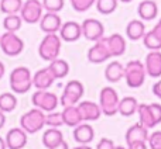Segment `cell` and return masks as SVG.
<instances>
[{"label":"cell","mask_w":161,"mask_h":149,"mask_svg":"<svg viewBox=\"0 0 161 149\" xmlns=\"http://www.w3.org/2000/svg\"><path fill=\"white\" fill-rule=\"evenodd\" d=\"M10 87L13 93L24 94L33 87V73L25 66H17L10 73Z\"/></svg>","instance_id":"obj_1"},{"label":"cell","mask_w":161,"mask_h":149,"mask_svg":"<svg viewBox=\"0 0 161 149\" xmlns=\"http://www.w3.org/2000/svg\"><path fill=\"white\" fill-rule=\"evenodd\" d=\"M61 47L62 39L58 34H45V37L38 45V55L41 56L42 61L51 62L59 56Z\"/></svg>","instance_id":"obj_2"},{"label":"cell","mask_w":161,"mask_h":149,"mask_svg":"<svg viewBox=\"0 0 161 149\" xmlns=\"http://www.w3.org/2000/svg\"><path fill=\"white\" fill-rule=\"evenodd\" d=\"M146 68L142 61H130L125 66V76L126 85L130 89H139L144 85L146 82Z\"/></svg>","instance_id":"obj_3"},{"label":"cell","mask_w":161,"mask_h":149,"mask_svg":"<svg viewBox=\"0 0 161 149\" xmlns=\"http://www.w3.org/2000/svg\"><path fill=\"white\" fill-rule=\"evenodd\" d=\"M20 127L27 134H36L45 127V113L34 107L20 117Z\"/></svg>","instance_id":"obj_4"},{"label":"cell","mask_w":161,"mask_h":149,"mask_svg":"<svg viewBox=\"0 0 161 149\" xmlns=\"http://www.w3.org/2000/svg\"><path fill=\"white\" fill-rule=\"evenodd\" d=\"M119 94L110 86H106L100 90L99 93V105L102 110L103 116L112 117L114 114H117V107H119Z\"/></svg>","instance_id":"obj_5"},{"label":"cell","mask_w":161,"mask_h":149,"mask_svg":"<svg viewBox=\"0 0 161 149\" xmlns=\"http://www.w3.org/2000/svg\"><path fill=\"white\" fill-rule=\"evenodd\" d=\"M31 103L34 107L42 110L44 113L55 111L59 104V99L55 93L48 90H36L31 96Z\"/></svg>","instance_id":"obj_6"},{"label":"cell","mask_w":161,"mask_h":149,"mask_svg":"<svg viewBox=\"0 0 161 149\" xmlns=\"http://www.w3.org/2000/svg\"><path fill=\"white\" fill-rule=\"evenodd\" d=\"M83 93H85V87L79 80H69L62 90V94L59 97V104L64 107L76 105L83 97Z\"/></svg>","instance_id":"obj_7"},{"label":"cell","mask_w":161,"mask_h":149,"mask_svg":"<svg viewBox=\"0 0 161 149\" xmlns=\"http://www.w3.org/2000/svg\"><path fill=\"white\" fill-rule=\"evenodd\" d=\"M0 48L4 55L19 56L24 51V41L16 33L6 31V33L0 34Z\"/></svg>","instance_id":"obj_8"},{"label":"cell","mask_w":161,"mask_h":149,"mask_svg":"<svg viewBox=\"0 0 161 149\" xmlns=\"http://www.w3.org/2000/svg\"><path fill=\"white\" fill-rule=\"evenodd\" d=\"M19 14L23 18V23H25V24L40 23L42 14H44L42 3L40 0H24Z\"/></svg>","instance_id":"obj_9"},{"label":"cell","mask_w":161,"mask_h":149,"mask_svg":"<svg viewBox=\"0 0 161 149\" xmlns=\"http://www.w3.org/2000/svg\"><path fill=\"white\" fill-rule=\"evenodd\" d=\"M82 27V37L88 41H99L105 37V25L97 18H86L80 23Z\"/></svg>","instance_id":"obj_10"},{"label":"cell","mask_w":161,"mask_h":149,"mask_svg":"<svg viewBox=\"0 0 161 149\" xmlns=\"http://www.w3.org/2000/svg\"><path fill=\"white\" fill-rule=\"evenodd\" d=\"M88 61L91 64H103L105 61H108L110 56V52L108 49V45L105 42V37L102 39L95 42V45H92L88 49Z\"/></svg>","instance_id":"obj_11"},{"label":"cell","mask_w":161,"mask_h":149,"mask_svg":"<svg viewBox=\"0 0 161 149\" xmlns=\"http://www.w3.org/2000/svg\"><path fill=\"white\" fill-rule=\"evenodd\" d=\"M40 28L45 34H58L59 28L62 25V20L59 17V13H50L45 11L40 20Z\"/></svg>","instance_id":"obj_12"},{"label":"cell","mask_w":161,"mask_h":149,"mask_svg":"<svg viewBox=\"0 0 161 149\" xmlns=\"http://www.w3.org/2000/svg\"><path fill=\"white\" fill-rule=\"evenodd\" d=\"M6 145L8 149H24L28 141V134L23 130L21 127L11 128L6 134Z\"/></svg>","instance_id":"obj_13"},{"label":"cell","mask_w":161,"mask_h":149,"mask_svg":"<svg viewBox=\"0 0 161 149\" xmlns=\"http://www.w3.org/2000/svg\"><path fill=\"white\" fill-rule=\"evenodd\" d=\"M80 117H82L83 122H91V121H96L100 118L102 116V110H100L99 103H93V101H79L78 104Z\"/></svg>","instance_id":"obj_14"},{"label":"cell","mask_w":161,"mask_h":149,"mask_svg":"<svg viewBox=\"0 0 161 149\" xmlns=\"http://www.w3.org/2000/svg\"><path fill=\"white\" fill-rule=\"evenodd\" d=\"M58 35L61 37L62 41L67 42H75L82 37V27L76 21H67L62 23L61 28L58 31Z\"/></svg>","instance_id":"obj_15"},{"label":"cell","mask_w":161,"mask_h":149,"mask_svg":"<svg viewBox=\"0 0 161 149\" xmlns=\"http://www.w3.org/2000/svg\"><path fill=\"white\" fill-rule=\"evenodd\" d=\"M144 68L147 76L153 79L161 77V51H150L146 56Z\"/></svg>","instance_id":"obj_16"},{"label":"cell","mask_w":161,"mask_h":149,"mask_svg":"<svg viewBox=\"0 0 161 149\" xmlns=\"http://www.w3.org/2000/svg\"><path fill=\"white\" fill-rule=\"evenodd\" d=\"M55 80L57 79L51 73V70L48 69V66L42 68L33 74V87H36L37 90H48Z\"/></svg>","instance_id":"obj_17"},{"label":"cell","mask_w":161,"mask_h":149,"mask_svg":"<svg viewBox=\"0 0 161 149\" xmlns=\"http://www.w3.org/2000/svg\"><path fill=\"white\" fill-rule=\"evenodd\" d=\"M105 42L108 45V49L110 52V56H122L126 52V39L122 34H112L109 37H105Z\"/></svg>","instance_id":"obj_18"},{"label":"cell","mask_w":161,"mask_h":149,"mask_svg":"<svg viewBox=\"0 0 161 149\" xmlns=\"http://www.w3.org/2000/svg\"><path fill=\"white\" fill-rule=\"evenodd\" d=\"M95 138V130L88 122H80L74 128V139L79 145H89Z\"/></svg>","instance_id":"obj_19"},{"label":"cell","mask_w":161,"mask_h":149,"mask_svg":"<svg viewBox=\"0 0 161 149\" xmlns=\"http://www.w3.org/2000/svg\"><path fill=\"white\" fill-rule=\"evenodd\" d=\"M137 13L143 21H153L158 16V6L154 0H142L137 7Z\"/></svg>","instance_id":"obj_20"},{"label":"cell","mask_w":161,"mask_h":149,"mask_svg":"<svg viewBox=\"0 0 161 149\" xmlns=\"http://www.w3.org/2000/svg\"><path fill=\"white\" fill-rule=\"evenodd\" d=\"M146 34V24L143 20H130L126 25V37L131 41H139V39H143Z\"/></svg>","instance_id":"obj_21"},{"label":"cell","mask_w":161,"mask_h":149,"mask_svg":"<svg viewBox=\"0 0 161 149\" xmlns=\"http://www.w3.org/2000/svg\"><path fill=\"white\" fill-rule=\"evenodd\" d=\"M148 130L144 127V125H142L139 122V124H134L131 125L130 128H129L127 131H126V144H133V142H137V141H146L147 142L148 139Z\"/></svg>","instance_id":"obj_22"},{"label":"cell","mask_w":161,"mask_h":149,"mask_svg":"<svg viewBox=\"0 0 161 149\" xmlns=\"http://www.w3.org/2000/svg\"><path fill=\"white\" fill-rule=\"evenodd\" d=\"M61 114H62V120H64V125H67V127L75 128L76 125L83 122L78 105H67L61 111Z\"/></svg>","instance_id":"obj_23"},{"label":"cell","mask_w":161,"mask_h":149,"mask_svg":"<svg viewBox=\"0 0 161 149\" xmlns=\"http://www.w3.org/2000/svg\"><path fill=\"white\" fill-rule=\"evenodd\" d=\"M125 76V65L119 61H112L105 69V77L108 82L117 83Z\"/></svg>","instance_id":"obj_24"},{"label":"cell","mask_w":161,"mask_h":149,"mask_svg":"<svg viewBox=\"0 0 161 149\" xmlns=\"http://www.w3.org/2000/svg\"><path fill=\"white\" fill-rule=\"evenodd\" d=\"M137 107H139V103H137L136 97L126 96L123 99H120L119 107H117V114H120L123 117H130L137 111Z\"/></svg>","instance_id":"obj_25"},{"label":"cell","mask_w":161,"mask_h":149,"mask_svg":"<svg viewBox=\"0 0 161 149\" xmlns=\"http://www.w3.org/2000/svg\"><path fill=\"white\" fill-rule=\"evenodd\" d=\"M61 141H64V135H62L59 128H48V130L44 131V134H42V145L47 149L54 148Z\"/></svg>","instance_id":"obj_26"},{"label":"cell","mask_w":161,"mask_h":149,"mask_svg":"<svg viewBox=\"0 0 161 149\" xmlns=\"http://www.w3.org/2000/svg\"><path fill=\"white\" fill-rule=\"evenodd\" d=\"M137 114H139V122L142 125H144L147 130L156 127V121L153 118V114L150 110V104H146V103H140L139 107H137Z\"/></svg>","instance_id":"obj_27"},{"label":"cell","mask_w":161,"mask_h":149,"mask_svg":"<svg viewBox=\"0 0 161 149\" xmlns=\"http://www.w3.org/2000/svg\"><path fill=\"white\" fill-rule=\"evenodd\" d=\"M48 69L51 70V73L54 74L55 79H64V77H67L68 73H69V64H68L65 59L57 58L50 62Z\"/></svg>","instance_id":"obj_28"},{"label":"cell","mask_w":161,"mask_h":149,"mask_svg":"<svg viewBox=\"0 0 161 149\" xmlns=\"http://www.w3.org/2000/svg\"><path fill=\"white\" fill-rule=\"evenodd\" d=\"M23 25V18L20 14H6L4 20H3V27L6 31L10 33H17Z\"/></svg>","instance_id":"obj_29"},{"label":"cell","mask_w":161,"mask_h":149,"mask_svg":"<svg viewBox=\"0 0 161 149\" xmlns=\"http://www.w3.org/2000/svg\"><path fill=\"white\" fill-rule=\"evenodd\" d=\"M17 107V99L13 93H2L0 94V110L3 113H11L13 110H16Z\"/></svg>","instance_id":"obj_30"},{"label":"cell","mask_w":161,"mask_h":149,"mask_svg":"<svg viewBox=\"0 0 161 149\" xmlns=\"http://www.w3.org/2000/svg\"><path fill=\"white\" fill-rule=\"evenodd\" d=\"M143 44L148 51H161V38L153 30L146 31L143 37Z\"/></svg>","instance_id":"obj_31"},{"label":"cell","mask_w":161,"mask_h":149,"mask_svg":"<svg viewBox=\"0 0 161 149\" xmlns=\"http://www.w3.org/2000/svg\"><path fill=\"white\" fill-rule=\"evenodd\" d=\"M23 0H0V11L4 14H19Z\"/></svg>","instance_id":"obj_32"},{"label":"cell","mask_w":161,"mask_h":149,"mask_svg":"<svg viewBox=\"0 0 161 149\" xmlns=\"http://www.w3.org/2000/svg\"><path fill=\"white\" fill-rule=\"evenodd\" d=\"M117 3L119 0H96V8L100 14L103 16H109L117 8Z\"/></svg>","instance_id":"obj_33"},{"label":"cell","mask_w":161,"mask_h":149,"mask_svg":"<svg viewBox=\"0 0 161 149\" xmlns=\"http://www.w3.org/2000/svg\"><path fill=\"white\" fill-rule=\"evenodd\" d=\"M45 125L50 128H59L64 125V120H62V114L59 111H51V113H45Z\"/></svg>","instance_id":"obj_34"},{"label":"cell","mask_w":161,"mask_h":149,"mask_svg":"<svg viewBox=\"0 0 161 149\" xmlns=\"http://www.w3.org/2000/svg\"><path fill=\"white\" fill-rule=\"evenodd\" d=\"M44 11L50 13H59L65 6V0H41Z\"/></svg>","instance_id":"obj_35"},{"label":"cell","mask_w":161,"mask_h":149,"mask_svg":"<svg viewBox=\"0 0 161 149\" xmlns=\"http://www.w3.org/2000/svg\"><path fill=\"white\" fill-rule=\"evenodd\" d=\"M69 2L76 13H85L96 3V0H69Z\"/></svg>","instance_id":"obj_36"},{"label":"cell","mask_w":161,"mask_h":149,"mask_svg":"<svg viewBox=\"0 0 161 149\" xmlns=\"http://www.w3.org/2000/svg\"><path fill=\"white\" fill-rule=\"evenodd\" d=\"M147 144L150 149H161V131H154L148 135Z\"/></svg>","instance_id":"obj_37"},{"label":"cell","mask_w":161,"mask_h":149,"mask_svg":"<svg viewBox=\"0 0 161 149\" xmlns=\"http://www.w3.org/2000/svg\"><path fill=\"white\" fill-rule=\"evenodd\" d=\"M150 110H151V114H153L154 121H156V125L161 124V104H158V103H151Z\"/></svg>","instance_id":"obj_38"},{"label":"cell","mask_w":161,"mask_h":149,"mask_svg":"<svg viewBox=\"0 0 161 149\" xmlns=\"http://www.w3.org/2000/svg\"><path fill=\"white\" fill-rule=\"evenodd\" d=\"M114 142L109 138H102L96 145V149H114Z\"/></svg>","instance_id":"obj_39"},{"label":"cell","mask_w":161,"mask_h":149,"mask_svg":"<svg viewBox=\"0 0 161 149\" xmlns=\"http://www.w3.org/2000/svg\"><path fill=\"white\" fill-rule=\"evenodd\" d=\"M127 149H148V146L146 141H137V142H133V144H129Z\"/></svg>","instance_id":"obj_40"},{"label":"cell","mask_w":161,"mask_h":149,"mask_svg":"<svg viewBox=\"0 0 161 149\" xmlns=\"http://www.w3.org/2000/svg\"><path fill=\"white\" fill-rule=\"evenodd\" d=\"M153 93H154V96H156L157 99L161 100V79L157 80V82L154 83V86H153Z\"/></svg>","instance_id":"obj_41"},{"label":"cell","mask_w":161,"mask_h":149,"mask_svg":"<svg viewBox=\"0 0 161 149\" xmlns=\"http://www.w3.org/2000/svg\"><path fill=\"white\" fill-rule=\"evenodd\" d=\"M51 149H69V146H68L67 141H65V139H64V141H61L58 145H55V146H54V148H51Z\"/></svg>","instance_id":"obj_42"},{"label":"cell","mask_w":161,"mask_h":149,"mask_svg":"<svg viewBox=\"0 0 161 149\" xmlns=\"http://www.w3.org/2000/svg\"><path fill=\"white\" fill-rule=\"evenodd\" d=\"M153 31H154V33H156V34H157V35H158V37H160V38H161V18L158 20V23H157V24H156V25H154Z\"/></svg>","instance_id":"obj_43"},{"label":"cell","mask_w":161,"mask_h":149,"mask_svg":"<svg viewBox=\"0 0 161 149\" xmlns=\"http://www.w3.org/2000/svg\"><path fill=\"white\" fill-rule=\"evenodd\" d=\"M6 113H3L2 110H0V130H2L3 127H4V124H6V116H4Z\"/></svg>","instance_id":"obj_44"},{"label":"cell","mask_w":161,"mask_h":149,"mask_svg":"<svg viewBox=\"0 0 161 149\" xmlns=\"http://www.w3.org/2000/svg\"><path fill=\"white\" fill-rule=\"evenodd\" d=\"M6 73V68H4V64H3L2 61H0V79H2L3 76H4Z\"/></svg>","instance_id":"obj_45"},{"label":"cell","mask_w":161,"mask_h":149,"mask_svg":"<svg viewBox=\"0 0 161 149\" xmlns=\"http://www.w3.org/2000/svg\"><path fill=\"white\" fill-rule=\"evenodd\" d=\"M0 149H7V145H6V139L0 136Z\"/></svg>","instance_id":"obj_46"},{"label":"cell","mask_w":161,"mask_h":149,"mask_svg":"<svg viewBox=\"0 0 161 149\" xmlns=\"http://www.w3.org/2000/svg\"><path fill=\"white\" fill-rule=\"evenodd\" d=\"M72 149H92V148L89 146V145H78V146H75Z\"/></svg>","instance_id":"obj_47"},{"label":"cell","mask_w":161,"mask_h":149,"mask_svg":"<svg viewBox=\"0 0 161 149\" xmlns=\"http://www.w3.org/2000/svg\"><path fill=\"white\" fill-rule=\"evenodd\" d=\"M114 149H127L126 146H120V145H117V146H114Z\"/></svg>","instance_id":"obj_48"},{"label":"cell","mask_w":161,"mask_h":149,"mask_svg":"<svg viewBox=\"0 0 161 149\" xmlns=\"http://www.w3.org/2000/svg\"><path fill=\"white\" fill-rule=\"evenodd\" d=\"M119 2H122V3H131L133 0H119Z\"/></svg>","instance_id":"obj_49"}]
</instances>
